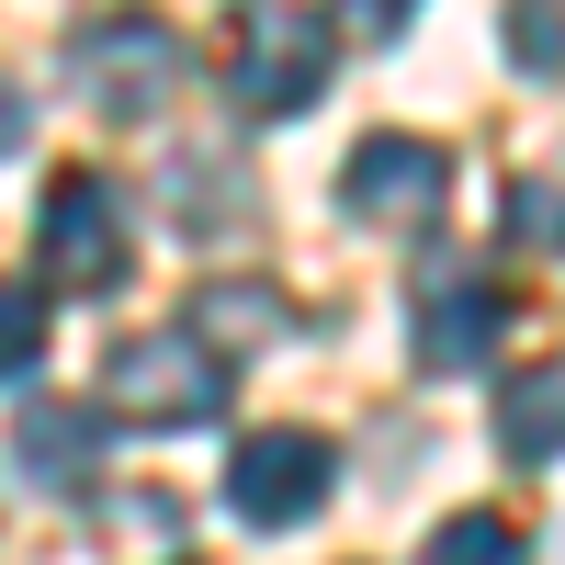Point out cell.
Segmentation results:
<instances>
[{"mask_svg": "<svg viewBox=\"0 0 565 565\" xmlns=\"http://www.w3.org/2000/svg\"><path fill=\"white\" fill-rule=\"evenodd\" d=\"M125 249H136V226H125V193L103 170H57L45 181V204H34V260L57 295H114L125 282Z\"/></svg>", "mask_w": 565, "mask_h": 565, "instance_id": "obj_1", "label": "cell"}, {"mask_svg": "<svg viewBox=\"0 0 565 565\" xmlns=\"http://www.w3.org/2000/svg\"><path fill=\"white\" fill-rule=\"evenodd\" d=\"M103 373H114V407L136 430H204L226 407V362L193 340V328H136V340H114Z\"/></svg>", "mask_w": 565, "mask_h": 565, "instance_id": "obj_2", "label": "cell"}, {"mask_svg": "<svg viewBox=\"0 0 565 565\" xmlns=\"http://www.w3.org/2000/svg\"><path fill=\"white\" fill-rule=\"evenodd\" d=\"M328 57H340V34H328L317 12H295V0H260V12H238V57H226V90H238V114H306Z\"/></svg>", "mask_w": 565, "mask_h": 565, "instance_id": "obj_3", "label": "cell"}, {"mask_svg": "<svg viewBox=\"0 0 565 565\" xmlns=\"http://www.w3.org/2000/svg\"><path fill=\"white\" fill-rule=\"evenodd\" d=\"M328 487H340V452L317 430H249L238 463H226V509H238L249 532H282V521H317Z\"/></svg>", "mask_w": 565, "mask_h": 565, "instance_id": "obj_4", "label": "cell"}, {"mask_svg": "<svg viewBox=\"0 0 565 565\" xmlns=\"http://www.w3.org/2000/svg\"><path fill=\"white\" fill-rule=\"evenodd\" d=\"M68 79L90 90L103 114H159L181 90V34L170 23H90L68 45Z\"/></svg>", "mask_w": 565, "mask_h": 565, "instance_id": "obj_5", "label": "cell"}, {"mask_svg": "<svg viewBox=\"0 0 565 565\" xmlns=\"http://www.w3.org/2000/svg\"><path fill=\"white\" fill-rule=\"evenodd\" d=\"M498 328H509V295L476 271V260H441L430 282H418V306H407V340L430 373H476L498 351Z\"/></svg>", "mask_w": 565, "mask_h": 565, "instance_id": "obj_6", "label": "cell"}, {"mask_svg": "<svg viewBox=\"0 0 565 565\" xmlns=\"http://www.w3.org/2000/svg\"><path fill=\"white\" fill-rule=\"evenodd\" d=\"M441 181H452V159L430 148V136H362L351 170H340V193H351L362 226H430L441 215Z\"/></svg>", "mask_w": 565, "mask_h": 565, "instance_id": "obj_7", "label": "cell"}, {"mask_svg": "<svg viewBox=\"0 0 565 565\" xmlns=\"http://www.w3.org/2000/svg\"><path fill=\"white\" fill-rule=\"evenodd\" d=\"M12 452H23V476L57 487V498H90V487H103V418L68 407V396L23 407V418H12Z\"/></svg>", "mask_w": 565, "mask_h": 565, "instance_id": "obj_8", "label": "cell"}, {"mask_svg": "<svg viewBox=\"0 0 565 565\" xmlns=\"http://www.w3.org/2000/svg\"><path fill=\"white\" fill-rule=\"evenodd\" d=\"M498 452H509V463H554V452H565V362L498 373Z\"/></svg>", "mask_w": 565, "mask_h": 565, "instance_id": "obj_9", "label": "cell"}, {"mask_svg": "<svg viewBox=\"0 0 565 565\" xmlns=\"http://www.w3.org/2000/svg\"><path fill=\"white\" fill-rule=\"evenodd\" d=\"M418 565H532V554H521V532H509L498 509H463V521L430 532V554H418Z\"/></svg>", "mask_w": 565, "mask_h": 565, "instance_id": "obj_10", "label": "cell"}, {"mask_svg": "<svg viewBox=\"0 0 565 565\" xmlns=\"http://www.w3.org/2000/svg\"><path fill=\"white\" fill-rule=\"evenodd\" d=\"M45 362V295H23V282H0V385L12 373Z\"/></svg>", "mask_w": 565, "mask_h": 565, "instance_id": "obj_11", "label": "cell"}, {"mask_svg": "<svg viewBox=\"0 0 565 565\" xmlns=\"http://www.w3.org/2000/svg\"><path fill=\"white\" fill-rule=\"evenodd\" d=\"M509 226H521V238H543V249H565V159L521 181V204H509Z\"/></svg>", "mask_w": 565, "mask_h": 565, "instance_id": "obj_12", "label": "cell"}, {"mask_svg": "<svg viewBox=\"0 0 565 565\" xmlns=\"http://www.w3.org/2000/svg\"><path fill=\"white\" fill-rule=\"evenodd\" d=\"M170 193H181V226H215V193L238 204L249 181H238V170H215V159H181V170H170Z\"/></svg>", "mask_w": 565, "mask_h": 565, "instance_id": "obj_13", "label": "cell"}, {"mask_svg": "<svg viewBox=\"0 0 565 565\" xmlns=\"http://www.w3.org/2000/svg\"><path fill=\"white\" fill-rule=\"evenodd\" d=\"M509 45H521V68H554L565 57V23L554 12H509Z\"/></svg>", "mask_w": 565, "mask_h": 565, "instance_id": "obj_14", "label": "cell"}, {"mask_svg": "<svg viewBox=\"0 0 565 565\" xmlns=\"http://www.w3.org/2000/svg\"><path fill=\"white\" fill-rule=\"evenodd\" d=\"M12 136H23V90L0 79V148H12Z\"/></svg>", "mask_w": 565, "mask_h": 565, "instance_id": "obj_15", "label": "cell"}]
</instances>
